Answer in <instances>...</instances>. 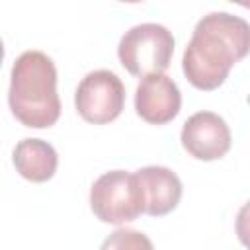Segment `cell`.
Masks as SVG:
<instances>
[{
  "label": "cell",
  "instance_id": "1",
  "mask_svg": "<svg viewBox=\"0 0 250 250\" xmlns=\"http://www.w3.org/2000/svg\"><path fill=\"white\" fill-rule=\"evenodd\" d=\"M248 53L250 23L229 12H211L197 21L184 51L182 68L191 86L215 90Z\"/></svg>",
  "mask_w": 250,
  "mask_h": 250
},
{
  "label": "cell",
  "instance_id": "2",
  "mask_svg": "<svg viewBox=\"0 0 250 250\" xmlns=\"http://www.w3.org/2000/svg\"><path fill=\"white\" fill-rule=\"evenodd\" d=\"M8 102L16 119L25 127L55 125L61 115V100L53 59L41 51L21 53L12 66Z\"/></svg>",
  "mask_w": 250,
  "mask_h": 250
},
{
  "label": "cell",
  "instance_id": "3",
  "mask_svg": "<svg viewBox=\"0 0 250 250\" xmlns=\"http://www.w3.org/2000/svg\"><path fill=\"white\" fill-rule=\"evenodd\" d=\"M174 35L160 23H141L123 33L117 55L133 76L162 74L172 61Z\"/></svg>",
  "mask_w": 250,
  "mask_h": 250
},
{
  "label": "cell",
  "instance_id": "4",
  "mask_svg": "<svg viewBox=\"0 0 250 250\" xmlns=\"http://www.w3.org/2000/svg\"><path fill=\"white\" fill-rule=\"evenodd\" d=\"M90 207L102 223L123 225L135 221L145 213V193L139 178L125 170L102 174L90 189Z\"/></svg>",
  "mask_w": 250,
  "mask_h": 250
},
{
  "label": "cell",
  "instance_id": "5",
  "mask_svg": "<svg viewBox=\"0 0 250 250\" xmlns=\"http://www.w3.org/2000/svg\"><path fill=\"white\" fill-rule=\"evenodd\" d=\"M74 105L80 117L94 125L117 119L125 105V86L111 70L88 72L74 94Z\"/></svg>",
  "mask_w": 250,
  "mask_h": 250
},
{
  "label": "cell",
  "instance_id": "6",
  "mask_svg": "<svg viewBox=\"0 0 250 250\" xmlns=\"http://www.w3.org/2000/svg\"><path fill=\"white\" fill-rule=\"evenodd\" d=\"M182 145L197 160H217L230 148V129L213 111H197L182 127Z\"/></svg>",
  "mask_w": 250,
  "mask_h": 250
},
{
  "label": "cell",
  "instance_id": "7",
  "mask_svg": "<svg viewBox=\"0 0 250 250\" xmlns=\"http://www.w3.org/2000/svg\"><path fill=\"white\" fill-rule=\"evenodd\" d=\"M182 107V94L178 84L162 74L145 76L135 92V109L137 113L152 125H164L172 121Z\"/></svg>",
  "mask_w": 250,
  "mask_h": 250
},
{
  "label": "cell",
  "instance_id": "8",
  "mask_svg": "<svg viewBox=\"0 0 250 250\" xmlns=\"http://www.w3.org/2000/svg\"><path fill=\"white\" fill-rule=\"evenodd\" d=\"M145 193V213L160 217L176 209L182 197V182L170 168L145 166L135 172Z\"/></svg>",
  "mask_w": 250,
  "mask_h": 250
},
{
  "label": "cell",
  "instance_id": "9",
  "mask_svg": "<svg viewBox=\"0 0 250 250\" xmlns=\"http://www.w3.org/2000/svg\"><path fill=\"white\" fill-rule=\"evenodd\" d=\"M14 166L29 182H47L57 172L59 156L53 145L41 139H23L14 148Z\"/></svg>",
  "mask_w": 250,
  "mask_h": 250
},
{
  "label": "cell",
  "instance_id": "10",
  "mask_svg": "<svg viewBox=\"0 0 250 250\" xmlns=\"http://www.w3.org/2000/svg\"><path fill=\"white\" fill-rule=\"evenodd\" d=\"M100 250H154L146 234L135 229H117L102 244Z\"/></svg>",
  "mask_w": 250,
  "mask_h": 250
},
{
  "label": "cell",
  "instance_id": "11",
  "mask_svg": "<svg viewBox=\"0 0 250 250\" xmlns=\"http://www.w3.org/2000/svg\"><path fill=\"white\" fill-rule=\"evenodd\" d=\"M236 236L250 250V201H246L236 215Z\"/></svg>",
  "mask_w": 250,
  "mask_h": 250
}]
</instances>
